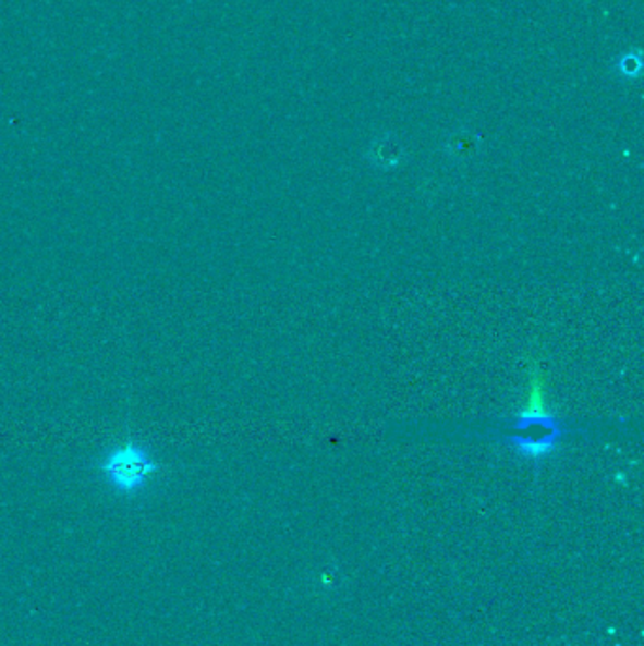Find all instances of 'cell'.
<instances>
[{"mask_svg": "<svg viewBox=\"0 0 644 646\" xmlns=\"http://www.w3.org/2000/svg\"><path fill=\"white\" fill-rule=\"evenodd\" d=\"M93 471L120 498H141L163 473L156 448L136 439H123L102 450L93 460Z\"/></svg>", "mask_w": 644, "mask_h": 646, "instance_id": "1", "label": "cell"}, {"mask_svg": "<svg viewBox=\"0 0 644 646\" xmlns=\"http://www.w3.org/2000/svg\"><path fill=\"white\" fill-rule=\"evenodd\" d=\"M520 418L527 422V424H545L546 418H548L545 375H543L540 367L533 369L525 403L522 411H520Z\"/></svg>", "mask_w": 644, "mask_h": 646, "instance_id": "2", "label": "cell"}, {"mask_svg": "<svg viewBox=\"0 0 644 646\" xmlns=\"http://www.w3.org/2000/svg\"><path fill=\"white\" fill-rule=\"evenodd\" d=\"M370 159L375 161L378 167H382V169H391V167H396L399 161H401V156H403V149L399 144L393 143L391 138H384V141H378V143L373 146V154H370Z\"/></svg>", "mask_w": 644, "mask_h": 646, "instance_id": "3", "label": "cell"}, {"mask_svg": "<svg viewBox=\"0 0 644 646\" xmlns=\"http://www.w3.org/2000/svg\"><path fill=\"white\" fill-rule=\"evenodd\" d=\"M639 69H641V59L633 58V56H628V58H623L620 61V71L625 76H637Z\"/></svg>", "mask_w": 644, "mask_h": 646, "instance_id": "4", "label": "cell"}]
</instances>
